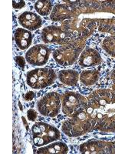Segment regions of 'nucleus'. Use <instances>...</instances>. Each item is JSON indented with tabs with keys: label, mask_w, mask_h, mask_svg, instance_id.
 Masks as SVG:
<instances>
[{
	"label": "nucleus",
	"mask_w": 115,
	"mask_h": 154,
	"mask_svg": "<svg viewBox=\"0 0 115 154\" xmlns=\"http://www.w3.org/2000/svg\"><path fill=\"white\" fill-rule=\"evenodd\" d=\"M31 130L34 143L36 146L47 145L60 137L59 132L56 128L42 122L34 124Z\"/></svg>",
	"instance_id": "obj_1"
},
{
	"label": "nucleus",
	"mask_w": 115,
	"mask_h": 154,
	"mask_svg": "<svg viewBox=\"0 0 115 154\" xmlns=\"http://www.w3.org/2000/svg\"><path fill=\"white\" fill-rule=\"evenodd\" d=\"M55 79V72L48 68L35 69L27 73V83L35 89H43L50 86L54 82Z\"/></svg>",
	"instance_id": "obj_2"
},
{
	"label": "nucleus",
	"mask_w": 115,
	"mask_h": 154,
	"mask_svg": "<svg viewBox=\"0 0 115 154\" xmlns=\"http://www.w3.org/2000/svg\"><path fill=\"white\" fill-rule=\"evenodd\" d=\"M60 97L56 93H49L42 97L38 102V111L44 116H55L59 110Z\"/></svg>",
	"instance_id": "obj_3"
},
{
	"label": "nucleus",
	"mask_w": 115,
	"mask_h": 154,
	"mask_svg": "<svg viewBox=\"0 0 115 154\" xmlns=\"http://www.w3.org/2000/svg\"><path fill=\"white\" fill-rule=\"evenodd\" d=\"M49 54L50 49L48 46L38 44L28 49L25 54V59L31 66H40L45 65L47 63Z\"/></svg>",
	"instance_id": "obj_4"
},
{
	"label": "nucleus",
	"mask_w": 115,
	"mask_h": 154,
	"mask_svg": "<svg viewBox=\"0 0 115 154\" xmlns=\"http://www.w3.org/2000/svg\"><path fill=\"white\" fill-rule=\"evenodd\" d=\"M19 22L22 26L33 31L40 28L42 20L39 16L31 12H25L19 17Z\"/></svg>",
	"instance_id": "obj_5"
},
{
	"label": "nucleus",
	"mask_w": 115,
	"mask_h": 154,
	"mask_svg": "<svg viewBox=\"0 0 115 154\" xmlns=\"http://www.w3.org/2000/svg\"><path fill=\"white\" fill-rule=\"evenodd\" d=\"M15 40L18 47L20 49H26L29 47L32 41V35L28 30L22 28H18L15 31Z\"/></svg>",
	"instance_id": "obj_6"
},
{
	"label": "nucleus",
	"mask_w": 115,
	"mask_h": 154,
	"mask_svg": "<svg viewBox=\"0 0 115 154\" xmlns=\"http://www.w3.org/2000/svg\"><path fill=\"white\" fill-rule=\"evenodd\" d=\"M64 38V33L60 29L49 26L44 29L42 32V38L45 42H60Z\"/></svg>",
	"instance_id": "obj_7"
},
{
	"label": "nucleus",
	"mask_w": 115,
	"mask_h": 154,
	"mask_svg": "<svg viewBox=\"0 0 115 154\" xmlns=\"http://www.w3.org/2000/svg\"><path fill=\"white\" fill-rule=\"evenodd\" d=\"M100 60V56L96 51L93 49H89L85 51L81 55L80 59V63L84 66H94L98 63Z\"/></svg>",
	"instance_id": "obj_8"
},
{
	"label": "nucleus",
	"mask_w": 115,
	"mask_h": 154,
	"mask_svg": "<svg viewBox=\"0 0 115 154\" xmlns=\"http://www.w3.org/2000/svg\"><path fill=\"white\" fill-rule=\"evenodd\" d=\"M78 95L72 94L70 93L69 95H67L65 96V100H64V108H63V111L65 113H72L74 111L76 110V109L75 106H78Z\"/></svg>",
	"instance_id": "obj_9"
},
{
	"label": "nucleus",
	"mask_w": 115,
	"mask_h": 154,
	"mask_svg": "<svg viewBox=\"0 0 115 154\" xmlns=\"http://www.w3.org/2000/svg\"><path fill=\"white\" fill-rule=\"evenodd\" d=\"M67 152H68V147L66 146V145L57 143L41 148L37 152L38 153H65Z\"/></svg>",
	"instance_id": "obj_10"
},
{
	"label": "nucleus",
	"mask_w": 115,
	"mask_h": 154,
	"mask_svg": "<svg viewBox=\"0 0 115 154\" xmlns=\"http://www.w3.org/2000/svg\"><path fill=\"white\" fill-rule=\"evenodd\" d=\"M59 79L64 83L68 85H75L78 79V73L74 71H61L59 72Z\"/></svg>",
	"instance_id": "obj_11"
},
{
	"label": "nucleus",
	"mask_w": 115,
	"mask_h": 154,
	"mask_svg": "<svg viewBox=\"0 0 115 154\" xmlns=\"http://www.w3.org/2000/svg\"><path fill=\"white\" fill-rule=\"evenodd\" d=\"M52 3L50 1H38L35 2V10L41 16H47L52 9Z\"/></svg>",
	"instance_id": "obj_12"
},
{
	"label": "nucleus",
	"mask_w": 115,
	"mask_h": 154,
	"mask_svg": "<svg viewBox=\"0 0 115 154\" xmlns=\"http://www.w3.org/2000/svg\"><path fill=\"white\" fill-rule=\"evenodd\" d=\"M98 79V75L95 72H83L81 75V79L85 85L94 84V82Z\"/></svg>",
	"instance_id": "obj_13"
},
{
	"label": "nucleus",
	"mask_w": 115,
	"mask_h": 154,
	"mask_svg": "<svg viewBox=\"0 0 115 154\" xmlns=\"http://www.w3.org/2000/svg\"><path fill=\"white\" fill-rule=\"evenodd\" d=\"M28 119L31 121H34L37 118V112L33 109H29L27 112Z\"/></svg>",
	"instance_id": "obj_14"
},
{
	"label": "nucleus",
	"mask_w": 115,
	"mask_h": 154,
	"mask_svg": "<svg viewBox=\"0 0 115 154\" xmlns=\"http://www.w3.org/2000/svg\"><path fill=\"white\" fill-rule=\"evenodd\" d=\"M12 5L15 9H22L25 5V2L24 1H13Z\"/></svg>",
	"instance_id": "obj_15"
},
{
	"label": "nucleus",
	"mask_w": 115,
	"mask_h": 154,
	"mask_svg": "<svg viewBox=\"0 0 115 154\" xmlns=\"http://www.w3.org/2000/svg\"><path fill=\"white\" fill-rule=\"evenodd\" d=\"M16 61L19 66L22 67V68H24L25 65V62L24 58L22 57V56H18V57L16 58Z\"/></svg>",
	"instance_id": "obj_16"
},
{
	"label": "nucleus",
	"mask_w": 115,
	"mask_h": 154,
	"mask_svg": "<svg viewBox=\"0 0 115 154\" xmlns=\"http://www.w3.org/2000/svg\"><path fill=\"white\" fill-rule=\"evenodd\" d=\"M34 97H35V93L32 91L28 92V93H26V95H25V100H28V101L31 100Z\"/></svg>",
	"instance_id": "obj_17"
}]
</instances>
